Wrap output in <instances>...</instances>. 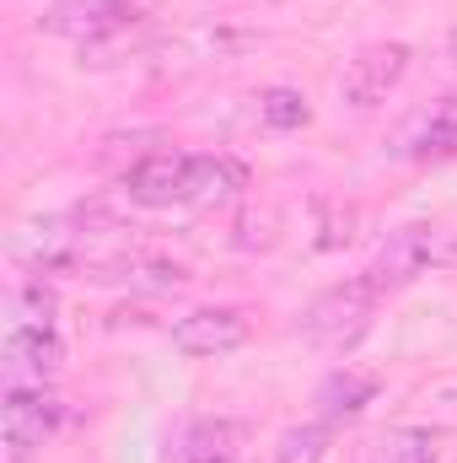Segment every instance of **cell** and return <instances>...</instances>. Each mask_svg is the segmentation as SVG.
I'll return each instance as SVG.
<instances>
[{"mask_svg":"<svg viewBox=\"0 0 457 463\" xmlns=\"http://www.w3.org/2000/svg\"><path fill=\"white\" fill-rule=\"evenodd\" d=\"M377 291H371V280L366 275H355V280H340V286H329V291H318L312 302H307V313H302V340L318 350H355L366 340V329H371V318H377Z\"/></svg>","mask_w":457,"mask_h":463,"instance_id":"cell-1","label":"cell"},{"mask_svg":"<svg viewBox=\"0 0 457 463\" xmlns=\"http://www.w3.org/2000/svg\"><path fill=\"white\" fill-rule=\"evenodd\" d=\"M409 60H415L409 43H366V49H355V60L344 65V76H340L344 109H355V114L382 109L398 92V81L409 76Z\"/></svg>","mask_w":457,"mask_h":463,"instance_id":"cell-2","label":"cell"},{"mask_svg":"<svg viewBox=\"0 0 457 463\" xmlns=\"http://www.w3.org/2000/svg\"><path fill=\"white\" fill-rule=\"evenodd\" d=\"M436 242H442V232L425 227V222H409V227L387 232V237H382V248H377V253H371V264H366L371 291H377V297H387V291L415 286V280L436 264Z\"/></svg>","mask_w":457,"mask_h":463,"instance_id":"cell-3","label":"cell"},{"mask_svg":"<svg viewBox=\"0 0 457 463\" xmlns=\"http://www.w3.org/2000/svg\"><path fill=\"white\" fill-rule=\"evenodd\" d=\"M124 194L140 211H173L194 205V156L183 151H151L124 173Z\"/></svg>","mask_w":457,"mask_h":463,"instance_id":"cell-4","label":"cell"},{"mask_svg":"<svg viewBox=\"0 0 457 463\" xmlns=\"http://www.w3.org/2000/svg\"><path fill=\"white\" fill-rule=\"evenodd\" d=\"M60 420H65V404L49 393V383H43V388H5L0 437H5V448H11V458L38 453V448L60 431Z\"/></svg>","mask_w":457,"mask_h":463,"instance_id":"cell-5","label":"cell"},{"mask_svg":"<svg viewBox=\"0 0 457 463\" xmlns=\"http://www.w3.org/2000/svg\"><path fill=\"white\" fill-rule=\"evenodd\" d=\"M253 340L247 307H194L173 324V345L183 355H227Z\"/></svg>","mask_w":457,"mask_h":463,"instance_id":"cell-6","label":"cell"},{"mask_svg":"<svg viewBox=\"0 0 457 463\" xmlns=\"http://www.w3.org/2000/svg\"><path fill=\"white\" fill-rule=\"evenodd\" d=\"M135 22H140V11L124 5V0H60V5L43 16V27L60 33V38H70L76 49H92V43L114 38L124 27H135Z\"/></svg>","mask_w":457,"mask_h":463,"instance_id":"cell-7","label":"cell"},{"mask_svg":"<svg viewBox=\"0 0 457 463\" xmlns=\"http://www.w3.org/2000/svg\"><path fill=\"white\" fill-rule=\"evenodd\" d=\"M5 388H43L60 372V340L49 329H5Z\"/></svg>","mask_w":457,"mask_h":463,"instance_id":"cell-8","label":"cell"},{"mask_svg":"<svg viewBox=\"0 0 457 463\" xmlns=\"http://www.w3.org/2000/svg\"><path fill=\"white\" fill-rule=\"evenodd\" d=\"M404 156H415V162H431V156H452L457 151V98H436L431 109H420V114L409 118V129H404V146H398Z\"/></svg>","mask_w":457,"mask_h":463,"instance_id":"cell-9","label":"cell"},{"mask_svg":"<svg viewBox=\"0 0 457 463\" xmlns=\"http://www.w3.org/2000/svg\"><path fill=\"white\" fill-rule=\"evenodd\" d=\"M377 393H382V383L371 372L340 366L318 383V410H323V420H355V415H366V404H377Z\"/></svg>","mask_w":457,"mask_h":463,"instance_id":"cell-10","label":"cell"},{"mask_svg":"<svg viewBox=\"0 0 457 463\" xmlns=\"http://www.w3.org/2000/svg\"><path fill=\"white\" fill-rule=\"evenodd\" d=\"M247 184L253 178L237 156H194V205H227Z\"/></svg>","mask_w":457,"mask_h":463,"instance_id":"cell-11","label":"cell"},{"mask_svg":"<svg viewBox=\"0 0 457 463\" xmlns=\"http://www.w3.org/2000/svg\"><path fill=\"white\" fill-rule=\"evenodd\" d=\"M242 442H247V431L237 420H200V426H189L183 458L189 463H227V458H242Z\"/></svg>","mask_w":457,"mask_h":463,"instance_id":"cell-12","label":"cell"},{"mask_svg":"<svg viewBox=\"0 0 457 463\" xmlns=\"http://www.w3.org/2000/svg\"><path fill=\"white\" fill-rule=\"evenodd\" d=\"M5 313H11V329H49V335H54L60 297H54L43 280H16L11 297H5Z\"/></svg>","mask_w":457,"mask_h":463,"instance_id":"cell-13","label":"cell"},{"mask_svg":"<svg viewBox=\"0 0 457 463\" xmlns=\"http://www.w3.org/2000/svg\"><path fill=\"white\" fill-rule=\"evenodd\" d=\"M98 280H129V286H140V291H178V286L189 280V269H183V264H167V259H145V253H135V259L108 264Z\"/></svg>","mask_w":457,"mask_h":463,"instance_id":"cell-14","label":"cell"},{"mask_svg":"<svg viewBox=\"0 0 457 463\" xmlns=\"http://www.w3.org/2000/svg\"><path fill=\"white\" fill-rule=\"evenodd\" d=\"M377 463H436V437L425 426H393L377 442Z\"/></svg>","mask_w":457,"mask_h":463,"instance_id":"cell-15","label":"cell"},{"mask_svg":"<svg viewBox=\"0 0 457 463\" xmlns=\"http://www.w3.org/2000/svg\"><path fill=\"white\" fill-rule=\"evenodd\" d=\"M323 458H329V420L291 426L275 442V463H323Z\"/></svg>","mask_w":457,"mask_h":463,"instance_id":"cell-16","label":"cell"},{"mask_svg":"<svg viewBox=\"0 0 457 463\" xmlns=\"http://www.w3.org/2000/svg\"><path fill=\"white\" fill-rule=\"evenodd\" d=\"M258 118H264L269 129H302V124L312 118V103H307V92H296V87H269V92L258 98Z\"/></svg>","mask_w":457,"mask_h":463,"instance_id":"cell-17","label":"cell"},{"mask_svg":"<svg viewBox=\"0 0 457 463\" xmlns=\"http://www.w3.org/2000/svg\"><path fill=\"white\" fill-rule=\"evenodd\" d=\"M140 43H145V27L135 22V27H124V33H114V38H103V43L81 49V60H92V65H114V60H124V54H135Z\"/></svg>","mask_w":457,"mask_h":463,"instance_id":"cell-18","label":"cell"},{"mask_svg":"<svg viewBox=\"0 0 457 463\" xmlns=\"http://www.w3.org/2000/svg\"><path fill=\"white\" fill-rule=\"evenodd\" d=\"M447 60H452V65H457V27H452V33H447Z\"/></svg>","mask_w":457,"mask_h":463,"instance_id":"cell-19","label":"cell"},{"mask_svg":"<svg viewBox=\"0 0 457 463\" xmlns=\"http://www.w3.org/2000/svg\"><path fill=\"white\" fill-rule=\"evenodd\" d=\"M227 463H247V458H227Z\"/></svg>","mask_w":457,"mask_h":463,"instance_id":"cell-20","label":"cell"}]
</instances>
